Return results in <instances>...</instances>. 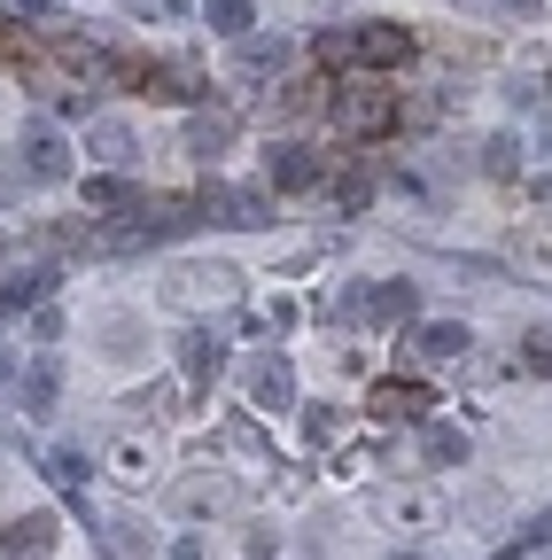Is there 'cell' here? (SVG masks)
<instances>
[{
  "instance_id": "cell-1",
  "label": "cell",
  "mask_w": 552,
  "mask_h": 560,
  "mask_svg": "<svg viewBox=\"0 0 552 560\" xmlns=\"http://www.w3.org/2000/svg\"><path fill=\"white\" fill-rule=\"evenodd\" d=\"M389 125H397V94H381V86H334V132L374 140Z\"/></svg>"
},
{
  "instance_id": "cell-2",
  "label": "cell",
  "mask_w": 552,
  "mask_h": 560,
  "mask_svg": "<svg viewBox=\"0 0 552 560\" xmlns=\"http://www.w3.org/2000/svg\"><path fill=\"white\" fill-rule=\"evenodd\" d=\"M202 219H219V226H272V195L265 187H211V195H202Z\"/></svg>"
},
{
  "instance_id": "cell-3",
  "label": "cell",
  "mask_w": 552,
  "mask_h": 560,
  "mask_svg": "<svg viewBox=\"0 0 552 560\" xmlns=\"http://www.w3.org/2000/svg\"><path fill=\"white\" fill-rule=\"evenodd\" d=\"M24 172L39 179V187H55V179H71V140H62L55 125H24Z\"/></svg>"
},
{
  "instance_id": "cell-4",
  "label": "cell",
  "mask_w": 552,
  "mask_h": 560,
  "mask_svg": "<svg viewBox=\"0 0 552 560\" xmlns=\"http://www.w3.org/2000/svg\"><path fill=\"white\" fill-rule=\"evenodd\" d=\"M265 179L281 195H304V187H319V156L304 149V140H272V149H265Z\"/></svg>"
},
{
  "instance_id": "cell-5",
  "label": "cell",
  "mask_w": 552,
  "mask_h": 560,
  "mask_svg": "<svg viewBox=\"0 0 552 560\" xmlns=\"http://www.w3.org/2000/svg\"><path fill=\"white\" fill-rule=\"evenodd\" d=\"M249 405L257 412H289L296 405V366L281 359V350H265V359L249 366Z\"/></svg>"
},
{
  "instance_id": "cell-6",
  "label": "cell",
  "mask_w": 552,
  "mask_h": 560,
  "mask_svg": "<svg viewBox=\"0 0 552 560\" xmlns=\"http://www.w3.org/2000/svg\"><path fill=\"white\" fill-rule=\"evenodd\" d=\"M412 47L421 39H412L404 24H359V62L366 70H397V62H412Z\"/></svg>"
},
{
  "instance_id": "cell-7",
  "label": "cell",
  "mask_w": 552,
  "mask_h": 560,
  "mask_svg": "<svg viewBox=\"0 0 552 560\" xmlns=\"http://www.w3.org/2000/svg\"><path fill=\"white\" fill-rule=\"evenodd\" d=\"M179 366H187V382H195V389H211V382L226 374V335H211V327L179 335Z\"/></svg>"
},
{
  "instance_id": "cell-8",
  "label": "cell",
  "mask_w": 552,
  "mask_h": 560,
  "mask_svg": "<svg viewBox=\"0 0 552 560\" xmlns=\"http://www.w3.org/2000/svg\"><path fill=\"white\" fill-rule=\"evenodd\" d=\"M226 289H234V265H179L164 296L172 304H202V296H226Z\"/></svg>"
},
{
  "instance_id": "cell-9",
  "label": "cell",
  "mask_w": 552,
  "mask_h": 560,
  "mask_svg": "<svg viewBox=\"0 0 552 560\" xmlns=\"http://www.w3.org/2000/svg\"><path fill=\"white\" fill-rule=\"evenodd\" d=\"M226 149H234V117H226V109H195V117H187V156L211 164V156H226Z\"/></svg>"
},
{
  "instance_id": "cell-10",
  "label": "cell",
  "mask_w": 552,
  "mask_h": 560,
  "mask_svg": "<svg viewBox=\"0 0 552 560\" xmlns=\"http://www.w3.org/2000/svg\"><path fill=\"white\" fill-rule=\"evenodd\" d=\"M428 405H436V397H428L421 382H381V389H374V420H428Z\"/></svg>"
},
{
  "instance_id": "cell-11",
  "label": "cell",
  "mask_w": 552,
  "mask_h": 560,
  "mask_svg": "<svg viewBox=\"0 0 552 560\" xmlns=\"http://www.w3.org/2000/svg\"><path fill=\"white\" fill-rule=\"evenodd\" d=\"M55 545V514H24V522H9V537H0V560H39Z\"/></svg>"
},
{
  "instance_id": "cell-12",
  "label": "cell",
  "mask_w": 552,
  "mask_h": 560,
  "mask_svg": "<svg viewBox=\"0 0 552 560\" xmlns=\"http://www.w3.org/2000/svg\"><path fill=\"white\" fill-rule=\"evenodd\" d=\"M86 149H94L102 164H117V172H125L141 140H132V125H125V117H102V125H86Z\"/></svg>"
},
{
  "instance_id": "cell-13",
  "label": "cell",
  "mask_w": 552,
  "mask_h": 560,
  "mask_svg": "<svg viewBox=\"0 0 552 560\" xmlns=\"http://www.w3.org/2000/svg\"><path fill=\"white\" fill-rule=\"evenodd\" d=\"M467 342H474V335H467L459 319H428V327H421V359L451 366V359H467Z\"/></svg>"
},
{
  "instance_id": "cell-14",
  "label": "cell",
  "mask_w": 552,
  "mask_h": 560,
  "mask_svg": "<svg viewBox=\"0 0 552 560\" xmlns=\"http://www.w3.org/2000/svg\"><path fill=\"white\" fill-rule=\"evenodd\" d=\"M219 506H234V482H219V475L179 482V514H219Z\"/></svg>"
},
{
  "instance_id": "cell-15",
  "label": "cell",
  "mask_w": 552,
  "mask_h": 560,
  "mask_svg": "<svg viewBox=\"0 0 552 560\" xmlns=\"http://www.w3.org/2000/svg\"><path fill=\"white\" fill-rule=\"evenodd\" d=\"M289 70V39H242V79H281Z\"/></svg>"
},
{
  "instance_id": "cell-16",
  "label": "cell",
  "mask_w": 552,
  "mask_h": 560,
  "mask_svg": "<svg viewBox=\"0 0 552 560\" xmlns=\"http://www.w3.org/2000/svg\"><path fill=\"white\" fill-rule=\"evenodd\" d=\"M421 452H428V467H467V429H451V420H428Z\"/></svg>"
},
{
  "instance_id": "cell-17",
  "label": "cell",
  "mask_w": 552,
  "mask_h": 560,
  "mask_svg": "<svg viewBox=\"0 0 552 560\" xmlns=\"http://www.w3.org/2000/svg\"><path fill=\"white\" fill-rule=\"evenodd\" d=\"M55 389H62V374H55V366L39 359V366H32V374L16 382V405H24V412H55Z\"/></svg>"
},
{
  "instance_id": "cell-18",
  "label": "cell",
  "mask_w": 552,
  "mask_h": 560,
  "mask_svg": "<svg viewBox=\"0 0 552 560\" xmlns=\"http://www.w3.org/2000/svg\"><path fill=\"white\" fill-rule=\"evenodd\" d=\"M312 55H319L327 70H351V62H359V24H334V32H319V39H312Z\"/></svg>"
},
{
  "instance_id": "cell-19",
  "label": "cell",
  "mask_w": 552,
  "mask_h": 560,
  "mask_svg": "<svg viewBox=\"0 0 552 560\" xmlns=\"http://www.w3.org/2000/svg\"><path fill=\"white\" fill-rule=\"evenodd\" d=\"M132 202H141V195H132L117 172L109 179H86V210H132Z\"/></svg>"
},
{
  "instance_id": "cell-20",
  "label": "cell",
  "mask_w": 552,
  "mask_h": 560,
  "mask_svg": "<svg viewBox=\"0 0 552 560\" xmlns=\"http://www.w3.org/2000/svg\"><path fill=\"white\" fill-rule=\"evenodd\" d=\"M47 482H62L71 499H86V459L79 452H47Z\"/></svg>"
},
{
  "instance_id": "cell-21",
  "label": "cell",
  "mask_w": 552,
  "mask_h": 560,
  "mask_svg": "<svg viewBox=\"0 0 552 560\" xmlns=\"http://www.w3.org/2000/svg\"><path fill=\"white\" fill-rule=\"evenodd\" d=\"M202 16H211V32H226V39H242L257 9H249V0H211V9H202Z\"/></svg>"
},
{
  "instance_id": "cell-22",
  "label": "cell",
  "mask_w": 552,
  "mask_h": 560,
  "mask_svg": "<svg viewBox=\"0 0 552 560\" xmlns=\"http://www.w3.org/2000/svg\"><path fill=\"white\" fill-rule=\"evenodd\" d=\"M374 319H412V280H381V289H374Z\"/></svg>"
},
{
  "instance_id": "cell-23",
  "label": "cell",
  "mask_w": 552,
  "mask_h": 560,
  "mask_svg": "<svg viewBox=\"0 0 552 560\" xmlns=\"http://www.w3.org/2000/svg\"><path fill=\"white\" fill-rule=\"evenodd\" d=\"M482 164H491V179H514V172H521V140H514V132H498Z\"/></svg>"
},
{
  "instance_id": "cell-24",
  "label": "cell",
  "mask_w": 552,
  "mask_h": 560,
  "mask_svg": "<svg viewBox=\"0 0 552 560\" xmlns=\"http://www.w3.org/2000/svg\"><path fill=\"white\" fill-rule=\"evenodd\" d=\"M334 429H342L334 405H312V412H304V444H334Z\"/></svg>"
},
{
  "instance_id": "cell-25",
  "label": "cell",
  "mask_w": 552,
  "mask_h": 560,
  "mask_svg": "<svg viewBox=\"0 0 552 560\" xmlns=\"http://www.w3.org/2000/svg\"><path fill=\"white\" fill-rule=\"evenodd\" d=\"M537 545H552V506H544L537 522H521V537H514V560H521V552H537Z\"/></svg>"
},
{
  "instance_id": "cell-26",
  "label": "cell",
  "mask_w": 552,
  "mask_h": 560,
  "mask_svg": "<svg viewBox=\"0 0 552 560\" xmlns=\"http://www.w3.org/2000/svg\"><path fill=\"white\" fill-rule=\"evenodd\" d=\"M117 475H149V444H141V436L117 444Z\"/></svg>"
},
{
  "instance_id": "cell-27",
  "label": "cell",
  "mask_w": 552,
  "mask_h": 560,
  "mask_svg": "<svg viewBox=\"0 0 552 560\" xmlns=\"http://www.w3.org/2000/svg\"><path fill=\"white\" fill-rule=\"evenodd\" d=\"M334 202H342V210H366V202H374V179H342Z\"/></svg>"
},
{
  "instance_id": "cell-28",
  "label": "cell",
  "mask_w": 552,
  "mask_h": 560,
  "mask_svg": "<svg viewBox=\"0 0 552 560\" xmlns=\"http://www.w3.org/2000/svg\"><path fill=\"white\" fill-rule=\"evenodd\" d=\"M389 514H397V522H436V506H428V499H397Z\"/></svg>"
},
{
  "instance_id": "cell-29",
  "label": "cell",
  "mask_w": 552,
  "mask_h": 560,
  "mask_svg": "<svg viewBox=\"0 0 552 560\" xmlns=\"http://www.w3.org/2000/svg\"><path fill=\"white\" fill-rule=\"evenodd\" d=\"M172 560H202V537L187 529V537H172Z\"/></svg>"
},
{
  "instance_id": "cell-30",
  "label": "cell",
  "mask_w": 552,
  "mask_h": 560,
  "mask_svg": "<svg viewBox=\"0 0 552 560\" xmlns=\"http://www.w3.org/2000/svg\"><path fill=\"white\" fill-rule=\"evenodd\" d=\"M141 16H179V0H132Z\"/></svg>"
},
{
  "instance_id": "cell-31",
  "label": "cell",
  "mask_w": 552,
  "mask_h": 560,
  "mask_svg": "<svg viewBox=\"0 0 552 560\" xmlns=\"http://www.w3.org/2000/svg\"><path fill=\"white\" fill-rule=\"evenodd\" d=\"M389 560H421V552H389Z\"/></svg>"
},
{
  "instance_id": "cell-32",
  "label": "cell",
  "mask_w": 552,
  "mask_h": 560,
  "mask_svg": "<svg viewBox=\"0 0 552 560\" xmlns=\"http://www.w3.org/2000/svg\"><path fill=\"white\" fill-rule=\"evenodd\" d=\"M544 149H552V132H544Z\"/></svg>"
}]
</instances>
